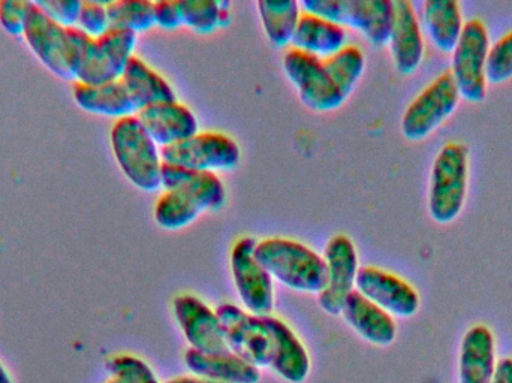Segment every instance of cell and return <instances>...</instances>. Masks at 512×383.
<instances>
[{
  "instance_id": "6da1fadb",
  "label": "cell",
  "mask_w": 512,
  "mask_h": 383,
  "mask_svg": "<svg viewBox=\"0 0 512 383\" xmlns=\"http://www.w3.org/2000/svg\"><path fill=\"white\" fill-rule=\"evenodd\" d=\"M164 195L155 205V220L165 231H179L191 225L204 211L224 207V183L215 173H200L177 165H162Z\"/></svg>"
},
{
  "instance_id": "7a4b0ae2",
  "label": "cell",
  "mask_w": 512,
  "mask_h": 383,
  "mask_svg": "<svg viewBox=\"0 0 512 383\" xmlns=\"http://www.w3.org/2000/svg\"><path fill=\"white\" fill-rule=\"evenodd\" d=\"M32 53L62 80L74 81L92 38L77 27H63L33 2L23 35Z\"/></svg>"
},
{
  "instance_id": "3957f363",
  "label": "cell",
  "mask_w": 512,
  "mask_h": 383,
  "mask_svg": "<svg viewBox=\"0 0 512 383\" xmlns=\"http://www.w3.org/2000/svg\"><path fill=\"white\" fill-rule=\"evenodd\" d=\"M255 258L271 279L292 291L321 294L327 283L324 258L306 244L289 238H264L255 247Z\"/></svg>"
},
{
  "instance_id": "277c9868",
  "label": "cell",
  "mask_w": 512,
  "mask_h": 383,
  "mask_svg": "<svg viewBox=\"0 0 512 383\" xmlns=\"http://www.w3.org/2000/svg\"><path fill=\"white\" fill-rule=\"evenodd\" d=\"M111 150L126 179L143 192L162 188L161 150L144 131L137 116L116 120L110 132Z\"/></svg>"
},
{
  "instance_id": "5b68a950",
  "label": "cell",
  "mask_w": 512,
  "mask_h": 383,
  "mask_svg": "<svg viewBox=\"0 0 512 383\" xmlns=\"http://www.w3.org/2000/svg\"><path fill=\"white\" fill-rule=\"evenodd\" d=\"M469 185V149L448 143L433 162L429 185V213L435 222H454L465 207Z\"/></svg>"
},
{
  "instance_id": "8992f818",
  "label": "cell",
  "mask_w": 512,
  "mask_h": 383,
  "mask_svg": "<svg viewBox=\"0 0 512 383\" xmlns=\"http://www.w3.org/2000/svg\"><path fill=\"white\" fill-rule=\"evenodd\" d=\"M300 6L304 12L357 30L375 47L390 42L393 0H304Z\"/></svg>"
},
{
  "instance_id": "52a82bcc",
  "label": "cell",
  "mask_w": 512,
  "mask_h": 383,
  "mask_svg": "<svg viewBox=\"0 0 512 383\" xmlns=\"http://www.w3.org/2000/svg\"><path fill=\"white\" fill-rule=\"evenodd\" d=\"M490 36L486 24L480 18L466 21L462 36L453 51L451 75L456 81L460 96L471 104L486 99L487 59L490 53Z\"/></svg>"
},
{
  "instance_id": "ba28073f",
  "label": "cell",
  "mask_w": 512,
  "mask_h": 383,
  "mask_svg": "<svg viewBox=\"0 0 512 383\" xmlns=\"http://www.w3.org/2000/svg\"><path fill=\"white\" fill-rule=\"evenodd\" d=\"M460 96L450 71L436 77L406 108L402 134L409 141H423L432 135L459 107Z\"/></svg>"
},
{
  "instance_id": "9c48e42d",
  "label": "cell",
  "mask_w": 512,
  "mask_h": 383,
  "mask_svg": "<svg viewBox=\"0 0 512 383\" xmlns=\"http://www.w3.org/2000/svg\"><path fill=\"white\" fill-rule=\"evenodd\" d=\"M165 164L200 173L231 171L242 159L239 144L221 132H198L194 137L161 149Z\"/></svg>"
},
{
  "instance_id": "30bf717a",
  "label": "cell",
  "mask_w": 512,
  "mask_h": 383,
  "mask_svg": "<svg viewBox=\"0 0 512 383\" xmlns=\"http://www.w3.org/2000/svg\"><path fill=\"white\" fill-rule=\"evenodd\" d=\"M228 349L256 369H267L273 363L274 343L261 316L245 312L234 304L216 309Z\"/></svg>"
},
{
  "instance_id": "8fae6325",
  "label": "cell",
  "mask_w": 512,
  "mask_h": 383,
  "mask_svg": "<svg viewBox=\"0 0 512 383\" xmlns=\"http://www.w3.org/2000/svg\"><path fill=\"white\" fill-rule=\"evenodd\" d=\"M283 71L297 90L300 101L312 111H334L346 101L319 57L291 48L283 56Z\"/></svg>"
},
{
  "instance_id": "7c38bea8",
  "label": "cell",
  "mask_w": 512,
  "mask_h": 383,
  "mask_svg": "<svg viewBox=\"0 0 512 383\" xmlns=\"http://www.w3.org/2000/svg\"><path fill=\"white\" fill-rule=\"evenodd\" d=\"M137 44L135 33L111 27L90 42L75 83L104 84L120 80L129 60L135 56Z\"/></svg>"
},
{
  "instance_id": "4fadbf2b",
  "label": "cell",
  "mask_w": 512,
  "mask_h": 383,
  "mask_svg": "<svg viewBox=\"0 0 512 383\" xmlns=\"http://www.w3.org/2000/svg\"><path fill=\"white\" fill-rule=\"evenodd\" d=\"M256 243L255 238L243 237L234 244L231 273L246 310L255 316H268L274 309L273 279L255 258Z\"/></svg>"
},
{
  "instance_id": "5bb4252c",
  "label": "cell",
  "mask_w": 512,
  "mask_h": 383,
  "mask_svg": "<svg viewBox=\"0 0 512 383\" xmlns=\"http://www.w3.org/2000/svg\"><path fill=\"white\" fill-rule=\"evenodd\" d=\"M322 258L327 265V283L318 295V304L327 315L340 316L346 300L355 291L360 270L357 249L351 238L337 234L328 240Z\"/></svg>"
},
{
  "instance_id": "9a60e30c",
  "label": "cell",
  "mask_w": 512,
  "mask_h": 383,
  "mask_svg": "<svg viewBox=\"0 0 512 383\" xmlns=\"http://www.w3.org/2000/svg\"><path fill=\"white\" fill-rule=\"evenodd\" d=\"M355 289L388 315L397 318H411L420 310V295L414 286L381 268H360Z\"/></svg>"
},
{
  "instance_id": "2e32d148",
  "label": "cell",
  "mask_w": 512,
  "mask_h": 383,
  "mask_svg": "<svg viewBox=\"0 0 512 383\" xmlns=\"http://www.w3.org/2000/svg\"><path fill=\"white\" fill-rule=\"evenodd\" d=\"M173 309L177 324L192 349L204 354L230 352L218 313L203 300L195 295H179L174 298Z\"/></svg>"
},
{
  "instance_id": "e0dca14e",
  "label": "cell",
  "mask_w": 512,
  "mask_h": 383,
  "mask_svg": "<svg viewBox=\"0 0 512 383\" xmlns=\"http://www.w3.org/2000/svg\"><path fill=\"white\" fill-rule=\"evenodd\" d=\"M135 116L153 143L161 149L182 143L200 132L197 116L191 108L177 101L149 105L141 108Z\"/></svg>"
},
{
  "instance_id": "ac0fdd59",
  "label": "cell",
  "mask_w": 512,
  "mask_h": 383,
  "mask_svg": "<svg viewBox=\"0 0 512 383\" xmlns=\"http://www.w3.org/2000/svg\"><path fill=\"white\" fill-rule=\"evenodd\" d=\"M388 45L399 74L412 75L420 68L424 59L423 29L408 0H394L393 29Z\"/></svg>"
},
{
  "instance_id": "d6986e66",
  "label": "cell",
  "mask_w": 512,
  "mask_h": 383,
  "mask_svg": "<svg viewBox=\"0 0 512 383\" xmlns=\"http://www.w3.org/2000/svg\"><path fill=\"white\" fill-rule=\"evenodd\" d=\"M274 343L271 369L288 383H303L310 375V357L297 334L274 316H261Z\"/></svg>"
},
{
  "instance_id": "ffe728a7",
  "label": "cell",
  "mask_w": 512,
  "mask_h": 383,
  "mask_svg": "<svg viewBox=\"0 0 512 383\" xmlns=\"http://www.w3.org/2000/svg\"><path fill=\"white\" fill-rule=\"evenodd\" d=\"M496 366L495 334L486 325L469 328L459 355V383H492Z\"/></svg>"
},
{
  "instance_id": "44dd1931",
  "label": "cell",
  "mask_w": 512,
  "mask_h": 383,
  "mask_svg": "<svg viewBox=\"0 0 512 383\" xmlns=\"http://www.w3.org/2000/svg\"><path fill=\"white\" fill-rule=\"evenodd\" d=\"M342 316L346 324L370 345L385 348L396 340L397 325L393 316L367 300L357 289L346 300Z\"/></svg>"
},
{
  "instance_id": "7402d4cb",
  "label": "cell",
  "mask_w": 512,
  "mask_h": 383,
  "mask_svg": "<svg viewBox=\"0 0 512 383\" xmlns=\"http://www.w3.org/2000/svg\"><path fill=\"white\" fill-rule=\"evenodd\" d=\"M72 96L81 110L95 116L120 120L138 113L128 90L120 80L104 84L74 83Z\"/></svg>"
},
{
  "instance_id": "603a6c76",
  "label": "cell",
  "mask_w": 512,
  "mask_h": 383,
  "mask_svg": "<svg viewBox=\"0 0 512 383\" xmlns=\"http://www.w3.org/2000/svg\"><path fill=\"white\" fill-rule=\"evenodd\" d=\"M185 364L195 376L218 383H259L261 372L242 358L227 354H204L188 349Z\"/></svg>"
},
{
  "instance_id": "cb8c5ba5",
  "label": "cell",
  "mask_w": 512,
  "mask_h": 383,
  "mask_svg": "<svg viewBox=\"0 0 512 383\" xmlns=\"http://www.w3.org/2000/svg\"><path fill=\"white\" fill-rule=\"evenodd\" d=\"M346 41L345 27L303 11L291 44L292 48L325 59L346 47Z\"/></svg>"
},
{
  "instance_id": "d4e9b609",
  "label": "cell",
  "mask_w": 512,
  "mask_h": 383,
  "mask_svg": "<svg viewBox=\"0 0 512 383\" xmlns=\"http://www.w3.org/2000/svg\"><path fill=\"white\" fill-rule=\"evenodd\" d=\"M421 15L424 32L435 48L441 53H453L465 27L460 3L456 0H427Z\"/></svg>"
},
{
  "instance_id": "484cf974",
  "label": "cell",
  "mask_w": 512,
  "mask_h": 383,
  "mask_svg": "<svg viewBox=\"0 0 512 383\" xmlns=\"http://www.w3.org/2000/svg\"><path fill=\"white\" fill-rule=\"evenodd\" d=\"M120 81L138 111L158 102L177 101L173 86L141 57L134 56L129 60Z\"/></svg>"
},
{
  "instance_id": "4316f807",
  "label": "cell",
  "mask_w": 512,
  "mask_h": 383,
  "mask_svg": "<svg viewBox=\"0 0 512 383\" xmlns=\"http://www.w3.org/2000/svg\"><path fill=\"white\" fill-rule=\"evenodd\" d=\"M256 6L268 41L279 48L291 44L303 12L300 3L295 0H261Z\"/></svg>"
},
{
  "instance_id": "83f0119b",
  "label": "cell",
  "mask_w": 512,
  "mask_h": 383,
  "mask_svg": "<svg viewBox=\"0 0 512 383\" xmlns=\"http://www.w3.org/2000/svg\"><path fill=\"white\" fill-rule=\"evenodd\" d=\"M322 62L337 89L348 99L366 68L363 51L355 45H346L333 56L322 59Z\"/></svg>"
},
{
  "instance_id": "f1b7e54d",
  "label": "cell",
  "mask_w": 512,
  "mask_h": 383,
  "mask_svg": "<svg viewBox=\"0 0 512 383\" xmlns=\"http://www.w3.org/2000/svg\"><path fill=\"white\" fill-rule=\"evenodd\" d=\"M111 27L129 30V32H146L155 26L153 2L149 0H114L107 3Z\"/></svg>"
},
{
  "instance_id": "f546056e",
  "label": "cell",
  "mask_w": 512,
  "mask_h": 383,
  "mask_svg": "<svg viewBox=\"0 0 512 383\" xmlns=\"http://www.w3.org/2000/svg\"><path fill=\"white\" fill-rule=\"evenodd\" d=\"M183 26L195 33L209 35L222 27L225 2L216 0H179Z\"/></svg>"
},
{
  "instance_id": "4dcf8cb0",
  "label": "cell",
  "mask_w": 512,
  "mask_h": 383,
  "mask_svg": "<svg viewBox=\"0 0 512 383\" xmlns=\"http://www.w3.org/2000/svg\"><path fill=\"white\" fill-rule=\"evenodd\" d=\"M107 370L111 378L122 383H159L152 367L135 355L120 354L108 358Z\"/></svg>"
},
{
  "instance_id": "1f68e13d",
  "label": "cell",
  "mask_w": 512,
  "mask_h": 383,
  "mask_svg": "<svg viewBox=\"0 0 512 383\" xmlns=\"http://www.w3.org/2000/svg\"><path fill=\"white\" fill-rule=\"evenodd\" d=\"M512 78V30L490 47L487 81L502 84Z\"/></svg>"
},
{
  "instance_id": "d6a6232c",
  "label": "cell",
  "mask_w": 512,
  "mask_h": 383,
  "mask_svg": "<svg viewBox=\"0 0 512 383\" xmlns=\"http://www.w3.org/2000/svg\"><path fill=\"white\" fill-rule=\"evenodd\" d=\"M108 2H96V0H87L81 2V11L78 15L77 29H80L84 35L96 39L107 33L111 29L110 15L107 9Z\"/></svg>"
},
{
  "instance_id": "836d02e7",
  "label": "cell",
  "mask_w": 512,
  "mask_h": 383,
  "mask_svg": "<svg viewBox=\"0 0 512 383\" xmlns=\"http://www.w3.org/2000/svg\"><path fill=\"white\" fill-rule=\"evenodd\" d=\"M33 2L27 0H2L0 26L11 36H23Z\"/></svg>"
},
{
  "instance_id": "e575fe53",
  "label": "cell",
  "mask_w": 512,
  "mask_h": 383,
  "mask_svg": "<svg viewBox=\"0 0 512 383\" xmlns=\"http://www.w3.org/2000/svg\"><path fill=\"white\" fill-rule=\"evenodd\" d=\"M45 15L63 27H77L78 15L81 11V2L78 0H42L35 2Z\"/></svg>"
},
{
  "instance_id": "d590c367",
  "label": "cell",
  "mask_w": 512,
  "mask_h": 383,
  "mask_svg": "<svg viewBox=\"0 0 512 383\" xmlns=\"http://www.w3.org/2000/svg\"><path fill=\"white\" fill-rule=\"evenodd\" d=\"M153 12H155V26L165 30L179 29L180 26H183L179 0L153 2Z\"/></svg>"
},
{
  "instance_id": "8d00e7d4",
  "label": "cell",
  "mask_w": 512,
  "mask_h": 383,
  "mask_svg": "<svg viewBox=\"0 0 512 383\" xmlns=\"http://www.w3.org/2000/svg\"><path fill=\"white\" fill-rule=\"evenodd\" d=\"M492 383H512V358H502L498 361Z\"/></svg>"
},
{
  "instance_id": "74e56055",
  "label": "cell",
  "mask_w": 512,
  "mask_h": 383,
  "mask_svg": "<svg viewBox=\"0 0 512 383\" xmlns=\"http://www.w3.org/2000/svg\"><path fill=\"white\" fill-rule=\"evenodd\" d=\"M165 383H218L207 381V379L198 378V376H180V378L170 379Z\"/></svg>"
},
{
  "instance_id": "f35d334b",
  "label": "cell",
  "mask_w": 512,
  "mask_h": 383,
  "mask_svg": "<svg viewBox=\"0 0 512 383\" xmlns=\"http://www.w3.org/2000/svg\"><path fill=\"white\" fill-rule=\"evenodd\" d=\"M0 383H14L11 373L8 372V369L2 363H0Z\"/></svg>"
},
{
  "instance_id": "ab89813d",
  "label": "cell",
  "mask_w": 512,
  "mask_h": 383,
  "mask_svg": "<svg viewBox=\"0 0 512 383\" xmlns=\"http://www.w3.org/2000/svg\"><path fill=\"white\" fill-rule=\"evenodd\" d=\"M107 383H122V382L117 381V379L111 378L110 381H108Z\"/></svg>"
}]
</instances>
